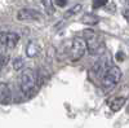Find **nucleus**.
Here are the masks:
<instances>
[{"instance_id":"1","label":"nucleus","mask_w":129,"mask_h":128,"mask_svg":"<svg viewBox=\"0 0 129 128\" xmlns=\"http://www.w3.org/2000/svg\"><path fill=\"white\" fill-rule=\"evenodd\" d=\"M83 35H84V39L87 40L88 52L92 56H100L105 52V43L95 31L87 29L83 31Z\"/></svg>"},{"instance_id":"2","label":"nucleus","mask_w":129,"mask_h":128,"mask_svg":"<svg viewBox=\"0 0 129 128\" xmlns=\"http://www.w3.org/2000/svg\"><path fill=\"white\" fill-rule=\"evenodd\" d=\"M120 79H121V70L115 65H111L101 78V85L105 91H111L120 82Z\"/></svg>"},{"instance_id":"3","label":"nucleus","mask_w":129,"mask_h":128,"mask_svg":"<svg viewBox=\"0 0 129 128\" xmlns=\"http://www.w3.org/2000/svg\"><path fill=\"white\" fill-rule=\"evenodd\" d=\"M38 75L34 69H25L19 76V87L23 93H30L36 87Z\"/></svg>"},{"instance_id":"4","label":"nucleus","mask_w":129,"mask_h":128,"mask_svg":"<svg viewBox=\"0 0 129 128\" xmlns=\"http://www.w3.org/2000/svg\"><path fill=\"white\" fill-rule=\"evenodd\" d=\"M88 49L87 40L84 38H74L70 41V49H69V58L71 61H79Z\"/></svg>"},{"instance_id":"5","label":"nucleus","mask_w":129,"mask_h":128,"mask_svg":"<svg viewBox=\"0 0 129 128\" xmlns=\"http://www.w3.org/2000/svg\"><path fill=\"white\" fill-rule=\"evenodd\" d=\"M19 41V35L16 33H12V31H8V33H3L0 34V44L5 48L12 49L14 48Z\"/></svg>"},{"instance_id":"6","label":"nucleus","mask_w":129,"mask_h":128,"mask_svg":"<svg viewBox=\"0 0 129 128\" xmlns=\"http://www.w3.org/2000/svg\"><path fill=\"white\" fill-rule=\"evenodd\" d=\"M17 19L18 21H40L41 13L35 9H31V8H23V9L18 10Z\"/></svg>"},{"instance_id":"7","label":"nucleus","mask_w":129,"mask_h":128,"mask_svg":"<svg viewBox=\"0 0 129 128\" xmlns=\"http://www.w3.org/2000/svg\"><path fill=\"white\" fill-rule=\"evenodd\" d=\"M110 66H111V65H110V62L107 61V58L102 57V58H100V60L93 65V67H92V72L94 74L97 78H100V79H101V78L103 76V74L107 71V69H109Z\"/></svg>"},{"instance_id":"8","label":"nucleus","mask_w":129,"mask_h":128,"mask_svg":"<svg viewBox=\"0 0 129 128\" xmlns=\"http://www.w3.org/2000/svg\"><path fill=\"white\" fill-rule=\"evenodd\" d=\"M12 102V92L7 83H0V104L8 105Z\"/></svg>"},{"instance_id":"9","label":"nucleus","mask_w":129,"mask_h":128,"mask_svg":"<svg viewBox=\"0 0 129 128\" xmlns=\"http://www.w3.org/2000/svg\"><path fill=\"white\" fill-rule=\"evenodd\" d=\"M125 102H126V98L124 97V96H119V97L111 98L110 102H109V106H110L111 111H119L125 105Z\"/></svg>"},{"instance_id":"10","label":"nucleus","mask_w":129,"mask_h":128,"mask_svg":"<svg viewBox=\"0 0 129 128\" xmlns=\"http://www.w3.org/2000/svg\"><path fill=\"white\" fill-rule=\"evenodd\" d=\"M39 44L35 41V40H30L28 41V44L26 45V56L30 57V58H34L39 55Z\"/></svg>"},{"instance_id":"11","label":"nucleus","mask_w":129,"mask_h":128,"mask_svg":"<svg viewBox=\"0 0 129 128\" xmlns=\"http://www.w3.org/2000/svg\"><path fill=\"white\" fill-rule=\"evenodd\" d=\"M80 22L83 25H87V26H95L100 22V18H98V16H95L93 13H85L80 18Z\"/></svg>"},{"instance_id":"12","label":"nucleus","mask_w":129,"mask_h":128,"mask_svg":"<svg viewBox=\"0 0 129 128\" xmlns=\"http://www.w3.org/2000/svg\"><path fill=\"white\" fill-rule=\"evenodd\" d=\"M81 10H83V5H81V4H75L74 7H71L70 9H67L66 12H64L63 17H64V18H70V17H72V16H76L78 13H80Z\"/></svg>"},{"instance_id":"13","label":"nucleus","mask_w":129,"mask_h":128,"mask_svg":"<svg viewBox=\"0 0 129 128\" xmlns=\"http://www.w3.org/2000/svg\"><path fill=\"white\" fill-rule=\"evenodd\" d=\"M12 65H13V69H14L16 71L22 70V69L25 67V60H23L22 57H16V58L13 60V62H12Z\"/></svg>"},{"instance_id":"14","label":"nucleus","mask_w":129,"mask_h":128,"mask_svg":"<svg viewBox=\"0 0 129 128\" xmlns=\"http://www.w3.org/2000/svg\"><path fill=\"white\" fill-rule=\"evenodd\" d=\"M107 3H109V0H93V8H101V7H105Z\"/></svg>"},{"instance_id":"15","label":"nucleus","mask_w":129,"mask_h":128,"mask_svg":"<svg viewBox=\"0 0 129 128\" xmlns=\"http://www.w3.org/2000/svg\"><path fill=\"white\" fill-rule=\"evenodd\" d=\"M67 3H69V0H53V4L57 5V7H59V8L64 7Z\"/></svg>"},{"instance_id":"16","label":"nucleus","mask_w":129,"mask_h":128,"mask_svg":"<svg viewBox=\"0 0 129 128\" xmlns=\"http://www.w3.org/2000/svg\"><path fill=\"white\" fill-rule=\"evenodd\" d=\"M7 63H8V57L0 53V67L4 66V65H7Z\"/></svg>"},{"instance_id":"17","label":"nucleus","mask_w":129,"mask_h":128,"mask_svg":"<svg viewBox=\"0 0 129 128\" xmlns=\"http://www.w3.org/2000/svg\"><path fill=\"white\" fill-rule=\"evenodd\" d=\"M124 57H125V55H124L123 52L116 53V60H117V61H124Z\"/></svg>"},{"instance_id":"18","label":"nucleus","mask_w":129,"mask_h":128,"mask_svg":"<svg viewBox=\"0 0 129 128\" xmlns=\"http://www.w3.org/2000/svg\"><path fill=\"white\" fill-rule=\"evenodd\" d=\"M44 5L45 8H49L50 9V5H52V0H44ZM52 10V9H50Z\"/></svg>"},{"instance_id":"19","label":"nucleus","mask_w":129,"mask_h":128,"mask_svg":"<svg viewBox=\"0 0 129 128\" xmlns=\"http://www.w3.org/2000/svg\"><path fill=\"white\" fill-rule=\"evenodd\" d=\"M123 14H124V17H125L126 19H129V8H128V9H124Z\"/></svg>"},{"instance_id":"20","label":"nucleus","mask_w":129,"mask_h":128,"mask_svg":"<svg viewBox=\"0 0 129 128\" xmlns=\"http://www.w3.org/2000/svg\"><path fill=\"white\" fill-rule=\"evenodd\" d=\"M124 2H125V3H126V5L129 7V0H124Z\"/></svg>"},{"instance_id":"21","label":"nucleus","mask_w":129,"mask_h":128,"mask_svg":"<svg viewBox=\"0 0 129 128\" xmlns=\"http://www.w3.org/2000/svg\"><path fill=\"white\" fill-rule=\"evenodd\" d=\"M128 113H129V105H128Z\"/></svg>"}]
</instances>
